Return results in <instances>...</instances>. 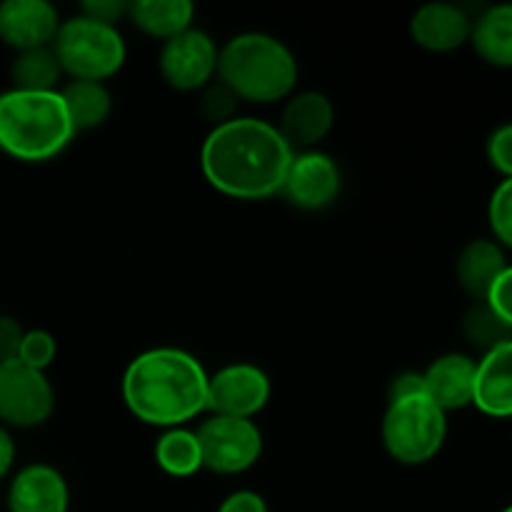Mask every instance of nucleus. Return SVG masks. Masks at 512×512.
<instances>
[{
    "label": "nucleus",
    "mask_w": 512,
    "mask_h": 512,
    "mask_svg": "<svg viewBox=\"0 0 512 512\" xmlns=\"http://www.w3.org/2000/svg\"><path fill=\"white\" fill-rule=\"evenodd\" d=\"M293 150L273 123L238 115L208 133L200 148V170L210 188L233 200H268L280 195Z\"/></svg>",
    "instance_id": "nucleus-1"
},
{
    "label": "nucleus",
    "mask_w": 512,
    "mask_h": 512,
    "mask_svg": "<svg viewBox=\"0 0 512 512\" xmlns=\"http://www.w3.org/2000/svg\"><path fill=\"white\" fill-rule=\"evenodd\" d=\"M208 378V370L188 350L150 348L130 360L120 393L140 423L160 430L185 428L208 413Z\"/></svg>",
    "instance_id": "nucleus-2"
},
{
    "label": "nucleus",
    "mask_w": 512,
    "mask_h": 512,
    "mask_svg": "<svg viewBox=\"0 0 512 512\" xmlns=\"http://www.w3.org/2000/svg\"><path fill=\"white\" fill-rule=\"evenodd\" d=\"M295 53L268 33H240L220 48L218 80L238 100L273 105L288 100L298 85Z\"/></svg>",
    "instance_id": "nucleus-3"
},
{
    "label": "nucleus",
    "mask_w": 512,
    "mask_h": 512,
    "mask_svg": "<svg viewBox=\"0 0 512 512\" xmlns=\"http://www.w3.org/2000/svg\"><path fill=\"white\" fill-rule=\"evenodd\" d=\"M60 90L30 93L8 88L0 93V153L18 163L55 160L75 138Z\"/></svg>",
    "instance_id": "nucleus-4"
},
{
    "label": "nucleus",
    "mask_w": 512,
    "mask_h": 512,
    "mask_svg": "<svg viewBox=\"0 0 512 512\" xmlns=\"http://www.w3.org/2000/svg\"><path fill=\"white\" fill-rule=\"evenodd\" d=\"M383 448L395 463L418 468L430 463L448 440V413L438 408L428 395L388 400V410L380 425Z\"/></svg>",
    "instance_id": "nucleus-5"
},
{
    "label": "nucleus",
    "mask_w": 512,
    "mask_h": 512,
    "mask_svg": "<svg viewBox=\"0 0 512 512\" xmlns=\"http://www.w3.org/2000/svg\"><path fill=\"white\" fill-rule=\"evenodd\" d=\"M53 53L63 68V75H68L70 80H93V83H105L120 73L128 58L120 30L83 13L60 23L53 40Z\"/></svg>",
    "instance_id": "nucleus-6"
},
{
    "label": "nucleus",
    "mask_w": 512,
    "mask_h": 512,
    "mask_svg": "<svg viewBox=\"0 0 512 512\" xmlns=\"http://www.w3.org/2000/svg\"><path fill=\"white\" fill-rule=\"evenodd\" d=\"M203 470L215 475H240L255 468L263 455V433L255 420L208 415L195 428Z\"/></svg>",
    "instance_id": "nucleus-7"
},
{
    "label": "nucleus",
    "mask_w": 512,
    "mask_h": 512,
    "mask_svg": "<svg viewBox=\"0 0 512 512\" xmlns=\"http://www.w3.org/2000/svg\"><path fill=\"white\" fill-rule=\"evenodd\" d=\"M55 410L53 383L20 360L0 365V425L15 430L40 428Z\"/></svg>",
    "instance_id": "nucleus-8"
},
{
    "label": "nucleus",
    "mask_w": 512,
    "mask_h": 512,
    "mask_svg": "<svg viewBox=\"0 0 512 512\" xmlns=\"http://www.w3.org/2000/svg\"><path fill=\"white\" fill-rule=\"evenodd\" d=\"M220 48L205 30L188 28L160 45L158 70L165 85L180 93L203 90L218 78Z\"/></svg>",
    "instance_id": "nucleus-9"
},
{
    "label": "nucleus",
    "mask_w": 512,
    "mask_h": 512,
    "mask_svg": "<svg viewBox=\"0 0 512 512\" xmlns=\"http://www.w3.org/2000/svg\"><path fill=\"white\" fill-rule=\"evenodd\" d=\"M273 395L268 373L255 363H230L208 378V413L253 420Z\"/></svg>",
    "instance_id": "nucleus-10"
},
{
    "label": "nucleus",
    "mask_w": 512,
    "mask_h": 512,
    "mask_svg": "<svg viewBox=\"0 0 512 512\" xmlns=\"http://www.w3.org/2000/svg\"><path fill=\"white\" fill-rule=\"evenodd\" d=\"M340 188H343V175L335 158L323 150H305V153H293L280 198L305 213H320L338 200Z\"/></svg>",
    "instance_id": "nucleus-11"
},
{
    "label": "nucleus",
    "mask_w": 512,
    "mask_h": 512,
    "mask_svg": "<svg viewBox=\"0 0 512 512\" xmlns=\"http://www.w3.org/2000/svg\"><path fill=\"white\" fill-rule=\"evenodd\" d=\"M333 125V100L320 90H303V93H293L285 100L275 128L293 153H305V150H318V145L328 138Z\"/></svg>",
    "instance_id": "nucleus-12"
},
{
    "label": "nucleus",
    "mask_w": 512,
    "mask_h": 512,
    "mask_svg": "<svg viewBox=\"0 0 512 512\" xmlns=\"http://www.w3.org/2000/svg\"><path fill=\"white\" fill-rule=\"evenodd\" d=\"M60 13L48 0H5L0 3V43L15 53L53 45Z\"/></svg>",
    "instance_id": "nucleus-13"
},
{
    "label": "nucleus",
    "mask_w": 512,
    "mask_h": 512,
    "mask_svg": "<svg viewBox=\"0 0 512 512\" xmlns=\"http://www.w3.org/2000/svg\"><path fill=\"white\" fill-rule=\"evenodd\" d=\"M5 508L8 512H68V480L48 463L25 465L10 478Z\"/></svg>",
    "instance_id": "nucleus-14"
},
{
    "label": "nucleus",
    "mask_w": 512,
    "mask_h": 512,
    "mask_svg": "<svg viewBox=\"0 0 512 512\" xmlns=\"http://www.w3.org/2000/svg\"><path fill=\"white\" fill-rule=\"evenodd\" d=\"M473 18L455 3H428L410 18V38L428 53H453L470 43Z\"/></svg>",
    "instance_id": "nucleus-15"
},
{
    "label": "nucleus",
    "mask_w": 512,
    "mask_h": 512,
    "mask_svg": "<svg viewBox=\"0 0 512 512\" xmlns=\"http://www.w3.org/2000/svg\"><path fill=\"white\" fill-rule=\"evenodd\" d=\"M475 368H478V360L465 353L440 355L423 370L425 395L443 413L470 408L475 393Z\"/></svg>",
    "instance_id": "nucleus-16"
},
{
    "label": "nucleus",
    "mask_w": 512,
    "mask_h": 512,
    "mask_svg": "<svg viewBox=\"0 0 512 512\" xmlns=\"http://www.w3.org/2000/svg\"><path fill=\"white\" fill-rule=\"evenodd\" d=\"M473 408L495 420L512 418V340L478 360Z\"/></svg>",
    "instance_id": "nucleus-17"
},
{
    "label": "nucleus",
    "mask_w": 512,
    "mask_h": 512,
    "mask_svg": "<svg viewBox=\"0 0 512 512\" xmlns=\"http://www.w3.org/2000/svg\"><path fill=\"white\" fill-rule=\"evenodd\" d=\"M508 265V255L493 238H475L458 253L455 280L465 295L485 300Z\"/></svg>",
    "instance_id": "nucleus-18"
},
{
    "label": "nucleus",
    "mask_w": 512,
    "mask_h": 512,
    "mask_svg": "<svg viewBox=\"0 0 512 512\" xmlns=\"http://www.w3.org/2000/svg\"><path fill=\"white\" fill-rule=\"evenodd\" d=\"M470 45L483 63L512 70V3L488 5L475 15Z\"/></svg>",
    "instance_id": "nucleus-19"
},
{
    "label": "nucleus",
    "mask_w": 512,
    "mask_h": 512,
    "mask_svg": "<svg viewBox=\"0 0 512 512\" xmlns=\"http://www.w3.org/2000/svg\"><path fill=\"white\" fill-rule=\"evenodd\" d=\"M193 18L195 5L190 0H135L128 10L130 23L160 43L193 28Z\"/></svg>",
    "instance_id": "nucleus-20"
},
{
    "label": "nucleus",
    "mask_w": 512,
    "mask_h": 512,
    "mask_svg": "<svg viewBox=\"0 0 512 512\" xmlns=\"http://www.w3.org/2000/svg\"><path fill=\"white\" fill-rule=\"evenodd\" d=\"M60 98H63L75 133L100 128L110 118V113H113V95L105 88V83L68 80L60 88Z\"/></svg>",
    "instance_id": "nucleus-21"
},
{
    "label": "nucleus",
    "mask_w": 512,
    "mask_h": 512,
    "mask_svg": "<svg viewBox=\"0 0 512 512\" xmlns=\"http://www.w3.org/2000/svg\"><path fill=\"white\" fill-rule=\"evenodd\" d=\"M155 465L170 478H193L203 470V455H200V443L195 430L170 428L160 433L153 448Z\"/></svg>",
    "instance_id": "nucleus-22"
},
{
    "label": "nucleus",
    "mask_w": 512,
    "mask_h": 512,
    "mask_svg": "<svg viewBox=\"0 0 512 512\" xmlns=\"http://www.w3.org/2000/svg\"><path fill=\"white\" fill-rule=\"evenodd\" d=\"M10 80L15 90H30V93H53L60 90L63 68L53 53V45L15 53L10 63Z\"/></svg>",
    "instance_id": "nucleus-23"
},
{
    "label": "nucleus",
    "mask_w": 512,
    "mask_h": 512,
    "mask_svg": "<svg viewBox=\"0 0 512 512\" xmlns=\"http://www.w3.org/2000/svg\"><path fill=\"white\" fill-rule=\"evenodd\" d=\"M460 330H463V338L483 355L512 340V330L490 308L488 300H473V305L465 310L463 320H460Z\"/></svg>",
    "instance_id": "nucleus-24"
},
{
    "label": "nucleus",
    "mask_w": 512,
    "mask_h": 512,
    "mask_svg": "<svg viewBox=\"0 0 512 512\" xmlns=\"http://www.w3.org/2000/svg\"><path fill=\"white\" fill-rule=\"evenodd\" d=\"M488 223L493 240L503 250H512V178L500 180L488 203Z\"/></svg>",
    "instance_id": "nucleus-25"
},
{
    "label": "nucleus",
    "mask_w": 512,
    "mask_h": 512,
    "mask_svg": "<svg viewBox=\"0 0 512 512\" xmlns=\"http://www.w3.org/2000/svg\"><path fill=\"white\" fill-rule=\"evenodd\" d=\"M55 358H58V340H55V335L50 333V330H43V328L25 330L23 340H20V350H18L20 363L45 373V370L55 363Z\"/></svg>",
    "instance_id": "nucleus-26"
},
{
    "label": "nucleus",
    "mask_w": 512,
    "mask_h": 512,
    "mask_svg": "<svg viewBox=\"0 0 512 512\" xmlns=\"http://www.w3.org/2000/svg\"><path fill=\"white\" fill-rule=\"evenodd\" d=\"M238 103L240 100L235 98V95L230 93V90L225 88L218 78H215V83H210L208 88H203L198 108H200V113H203V118L210 120V123H213V128H218V125L238 118V115H235Z\"/></svg>",
    "instance_id": "nucleus-27"
},
{
    "label": "nucleus",
    "mask_w": 512,
    "mask_h": 512,
    "mask_svg": "<svg viewBox=\"0 0 512 512\" xmlns=\"http://www.w3.org/2000/svg\"><path fill=\"white\" fill-rule=\"evenodd\" d=\"M485 155L493 165L495 173L503 175V180L512 178V123H503L488 135L485 143Z\"/></svg>",
    "instance_id": "nucleus-28"
},
{
    "label": "nucleus",
    "mask_w": 512,
    "mask_h": 512,
    "mask_svg": "<svg viewBox=\"0 0 512 512\" xmlns=\"http://www.w3.org/2000/svg\"><path fill=\"white\" fill-rule=\"evenodd\" d=\"M128 10L130 3H125V0H88V3L80 5V13L98 20V23L113 25V28H118L120 20H128Z\"/></svg>",
    "instance_id": "nucleus-29"
},
{
    "label": "nucleus",
    "mask_w": 512,
    "mask_h": 512,
    "mask_svg": "<svg viewBox=\"0 0 512 512\" xmlns=\"http://www.w3.org/2000/svg\"><path fill=\"white\" fill-rule=\"evenodd\" d=\"M488 305L500 315L505 325L512 330V265L503 270L498 280H495L493 290L488 293Z\"/></svg>",
    "instance_id": "nucleus-30"
},
{
    "label": "nucleus",
    "mask_w": 512,
    "mask_h": 512,
    "mask_svg": "<svg viewBox=\"0 0 512 512\" xmlns=\"http://www.w3.org/2000/svg\"><path fill=\"white\" fill-rule=\"evenodd\" d=\"M23 335L25 328L20 325V320H15L13 315L0 313V365L10 363V360H18Z\"/></svg>",
    "instance_id": "nucleus-31"
},
{
    "label": "nucleus",
    "mask_w": 512,
    "mask_h": 512,
    "mask_svg": "<svg viewBox=\"0 0 512 512\" xmlns=\"http://www.w3.org/2000/svg\"><path fill=\"white\" fill-rule=\"evenodd\" d=\"M215 512H270L268 503L255 490H235V493L225 495L223 503L218 505Z\"/></svg>",
    "instance_id": "nucleus-32"
},
{
    "label": "nucleus",
    "mask_w": 512,
    "mask_h": 512,
    "mask_svg": "<svg viewBox=\"0 0 512 512\" xmlns=\"http://www.w3.org/2000/svg\"><path fill=\"white\" fill-rule=\"evenodd\" d=\"M423 393H425L423 373L405 370V373L395 375V378L390 380L388 400H400V398H410V395H423Z\"/></svg>",
    "instance_id": "nucleus-33"
},
{
    "label": "nucleus",
    "mask_w": 512,
    "mask_h": 512,
    "mask_svg": "<svg viewBox=\"0 0 512 512\" xmlns=\"http://www.w3.org/2000/svg\"><path fill=\"white\" fill-rule=\"evenodd\" d=\"M15 455H18V448H15V440L10 435L8 428L0 425V483L13 473L15 465Z\"/></svg>",
    "instance_id": "nucleus-34"
},
{
    "label": "nucleus",
    "mask_w": 512,
    "mask_h": 512,
    "mask_svg": "<svg viewBox=\"0 0 512 512\" xmlns=\"http://www.w3.org/2000/svg\"><path fill=\"white\" fill-rule=\"evenodd\" d=\"M503 512H512V505H508V508H505Z\"/></svg>",
    "instance_id": "nucleus-35"
}]
</instances>
